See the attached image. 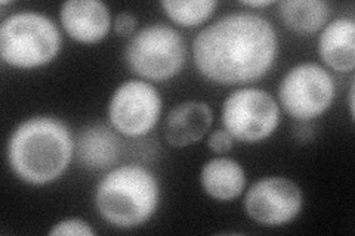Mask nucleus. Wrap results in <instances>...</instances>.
<instances>
[{
  "mask_svg": "<svg viewBox=\"0 0 355 236\" xmlns=\"http://www.w3.org/2000/svg\"><path fill=\"white\" fill-rule=\"evenodd\" d=\"M279 56V36L271 22L250 12H232L205 27L193 42L197 71L219 86L253 83Z\"/></svg>",
  "mask_w": 355,
  "mask_h": 236,
  "instance_id": "nucleus-1",
  "label": "nucleus"
},
{
  "mask_svg": "<svg viewBox=\"0 0 355 236\" xmlns=\"http://www.w3.org/2000/svg\"><path fill=\"white\" fill-rule=\"evenodd\" d=\"M74 155V140L60 118L31 117L10 133L6 156L10 170L33 186L49 185L65 173Z\"/></svg>",
  "mask_w": 355,
  "mask_h": 236,
  "instance_id": "nucleus-2",
  "label": "nucleus"
},
{
  "mask_svg": "<svg viewBox=\"0 0 355 236\" xmlns=\"http://www.w3.org/2000/svg\"><path fill=\"white\" fill-rule=\"evenodd\" d=\"M160 204L157 177L142 165H121L99 181L95 192L96 210L117 229H137L146 224Z\"/></svg>",
  "mask_w": 355,
  "mask_h": 236,
  "instance_id": "nucleus-3",
  "label": "nucleus"
},
{
  "mask_svg": "<svg viewBox=\"0 0 355 236\" xmlns=\"http://www.w3.org/2000/svg\"><path fill=\"white\" fill-rule=\"evenodd\" d=\"M62 46V35L55 22L35 10L9 15L0 26V55L5 64L19 70L51 64Z\"/></svg>",
  "mask_w": 355,
  "mask_h": 236,
  "instance_id": "nucleus-4",
  "label": "nucleus"
},
{
  "mask_svg": "<svg viewBox=\"0 0 355 236\" xmlns=\"http://www.w3.org/2000/svg\"><path fill=\"white\" fill-rule=\"evenodd\" d=\"M125 61L133 73L146 80L164 82L182 71L187 44L181 33L171 26H147L126 43Z\"/></svg>",
  "mask_w": 355,
  "mask_h": 236,
  "instance_id": "nucleus-5",
  "label": "nucleus"
},
{
  "mask_svg": "<svg viewBox=\"0 0 355 236\" xmlns=\"http://www.w3.org/2000/svg\"><path fill=\"white\" fill-rule=\"evenodd\" d=\"M220 118L232 138L244 143L268 139L280 125V107L263 89L241 87L222 104Z\"/></svg>",
  "mask_w": 355,
  "mask_h": 236,
  "instance_id": "nucleus-6",
  "label": "nucleus"
},
{
  "mask_svg": "<svg viewBox=\"0 0 355 236\" xmlns=\"http://www.w3.org/2000/svg\"><path fill=\"white\" fill-rule=\"evenodd\" d=\"M336 96V84L330 73L315 62H302L283 77L279 86L280 105L297 121H311L323 116Z\"/></svg>",
  "mask_w": 355,
  "mask_h": 236,
  "instance_id": "nucleus-7",
  "label": "nucleus"
},
{
  "mask_svg": "<svg viewBox=\"0 0 355 236\" xmlns=\"http://www.w3.org/2000/svg\"><path fill=\"white\" fill-rule=\"evenodd\" d=\"M162 105L160 92L153 84L128 80L111 96L108 105L111 127L128 138L146 136L159 122Z\"/></svg>",
  "mask_w": 355,
  "mask_h": 236,
  "instance_id": "nucleus-8",
  "label": "nucleus"
},
{
  "mask_svg": "<svg viewBox=\"0 0 355 236\" xmlns=\"http://www.w3.org/2000/svg\"><path fill=\"white\" fill-rule=\"evenodd\" d=\"M304 207L299 186L287 177L270 176L254 182L244 197L249 219L265 228H280L295 220Z\"/></svg>",
  "mask_w": 355,
  "mask_h": 236,
  "instance_id": "nucleus-9",
  "label": "nucleus"
},
{
  "mask_svg": "<svg viewBox=\"0 0 355 236\" xmlns=\"http://www.w3.org/2000/svg\"><path fill=\"white\" fill-rule=\"evenodd\" d=\"M60 18L67 35L86 44L104 40L113 26L110 9L101 0H67Z\"/></svg>",
  "mask_w": 355,
  "mask_h": 236,
  "instance_id": "nucleus-10",
  "label": "nucleus"
},
{
  "mask_svg": "<svg viewBox=\"0 0 355 236\" xmlns=\"http://www.w3.org/2000/svg\"><path fill=\"white\" fill-rule=\"evenodd\" d=\"M214 121V112L202 100H187L166 117L163 134L173 148H185L202 140Z\"/></svg>",
  "mask_w": 355,
  "mask_h": 236,
  "instance_id": "nucleus-11",
  "label": "nucleus"
},
{
  "mask_svg": "<svg viewBox=\"0 0 355 236\" xmlns=\"http://www.w3.org/2000/svg\"><path fill=\"white\" fill-rule=\"evenodd\" d=\"M74 154L79 164L91 172L108 170L120 155V139L114 130L104 125L85 127L74 140Z\"/></svg>",
  "mask_w": 355,
  "mask_h": 236,
  "instance_id": "nucleus-12",
  "label": "nucleus"
},
{
  "mask_svg": "<svg viewBox=\"0 0 355 236\" xmlns=\"http://www.w3.org/2000/svg\"><path fill=\"white\" fill-rule=\"evenodd\" d=\"M318 53L329 69L351 73L355 69V21L340 17L329 22L320 35Z\"/></svg>",
  "mask_w": 355,
  "mask_h": 236,
  "instance_id": "nucleus-13",
  "label": "nucleus"
},
{
  "mask_svg": "<svg viewBox=\"0 0 355 236\" xmlns=\"http://www.w3.org/2000/svg\"><path fill=\"white\" fill-rule=\"evenodd\" d=\"M205 192L216 201H232L246 188V173L239 161L218 156L209 160L200 174Z\"/></svg>",
  "mask_w": 355,
  "mask_h": 236,
  "instance_id": "nucleus-14",
  "label": "nucleus"
},
{
  "mask_svg": "<svg viewBox=\"0 0 355 236\" xmlns=\"http://www.w3.org/2000/svg\"><path fill=\"white\" fill-rule=\"evenodd\" d=\"M330 6L324 0H283L279 3V17L283 24L297 35H314L324 28Z\"/></svg>",
  "mask_w": 355,
  "mask_h": 236,
  "instance_id": "nucleus-15",
  "label": "nucleus"
},
{
  "mask_svg": "<svg viewBox=\"0 0 355 236\" xmlns=\"http://www.w3.org/2000/svg\"><path fill=\"white\" fill-rule=\"evenodd\" d=\"M218 5L216 0H163L160 2L166 15L181 27H197L203 24L214 15Z\"/></svg>",
  "mask_w": 355,
  "mask_h": 236,
  "instance_id": "nucleus-16",
  "label": "nucleus"
},
{
  "mask_svg": "<svg viewBox=\"0 0 355 236\" xmlns=\"http://www.w3.org/2000/svg\"><path fill=\"white\" fill-rule=\"evenodd\" d=\"M51 236H61V235H76V236H92L95 230L91 228V224L80 219H65L53 224V228L49 230Z\"/></svg>",
  "mask_w": 355,
  "mask_h": 236,
  "instance_id": "nucleus-17",
  "label": "nucleus"
},
{
  "mask_svg": "<svg viewBox=\"0 0 355 236\" xmlns=\"http://www.w3.org/2000/svg\"><path fill=\"white\" fill-rule=\"evenodd\" d=\"M234 140L236 139L232 138V134L228 130L218 129L209 134L207 146L212 152L222 155V154H227L232 149V146H234Z\"/></svg>",
  "mask_w": 355,
  "mask_h": 236,
  "instance_id": "nucleus-18",
  "label": "nucleus"
},
{
  "mask_svg": "<svg viewBox=\"0 0 355 236\" xmlns=\"http://www.w3.org/2000/svg\"><path fill=\"white\" fill-rule=\"evenodd\" d=\"M138 26V19L133 14L121 12L116 17L113 27L119 36H133L135 35V28Z\"/></svg>",
  "mask_w": 355,
  "mask_h": 236,
  "instance_id": "nucleus-19",
  "label": "nucleus"
},
{
  "mask_svg": "<svg viewBox=\"0 0 355 236\" xmlns=\"http://www.w3.org/2000/svg\"><path fill=\"white\" fill-rule=\"evenodd\" d=\"M274 2L272 0H248V2H241L243 6L248 8H266L271 6Z\"/></svg>",
  "mask_w": 355,
  "mask_h": 236,
  "instance_id": "nucleus-20",
  "label": "nucleus"
},
{
  "mask_svg": "<svg viewBox=\"0 0 355 236\" xmlns=\"http://www.w3.org/2000/svg\"><path fill=\"white\" fill-rule=\"evenodd\" d=\"M349 111H351V117L354 118V84L351 86V91H349Z\"/></svg>",
  "mask_w": 355,
  "mask_h": 236,
  "instance_id": "nucleus-21",
  "label": "nucleus"
}]
</instances>
